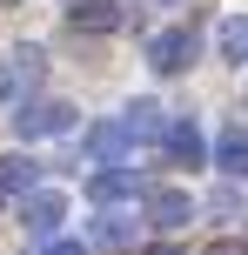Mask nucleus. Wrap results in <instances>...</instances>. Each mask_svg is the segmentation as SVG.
Returning <instances> with one entry per match:
<instances>
[{"label": "nucleus", "mask_w": 248, "mask_h": 255, "mask_svg": "<svg viewBox=\"0 0 248 255\" xmlns=\"http://www.w3.org/2000/svg\"><path fill=\"white\" fill-rule=\"evenodd\" d=\"M40 81H47V54L34 47V40H20V47H7L0 54V108H27L40 94Z\"/></svg>", "instance_id": "1"}, {"label": "nucleus", "mask_w": 248, "mask_h": 255, "mask_svg": "<svg viewBox=\"0 0 248 255\" xmlns=\"http://www.w3.org/2000/svg\"><path fill=\"white\" fill-rule=\"evenodd\" d=\"M13 128H20L27 141H61V134H74V128H81V108L61 101V94H54V101H47V94H34L27 108H13Z\"/></svg>", "instance_id": "2"}, {"label": "nucleus", "mask_w": 248, "mask_h": 255, "mask_svg": "<svg viewBox=\"0 0 248 255\" xmlns=\"http://www.w3.org/2000/svg\"><path fill=\"white\" fill-rule=\"evenodd\" d=\"M195 54H201V34H195V27H161V34H148V67H155L161 81L188 74Z\"/></svg>", "instance_id": "3"}, {"label": "nucleus", "mask_w": 248, "mask_h": 255, "mask_svg": "<svg viewBox=\"0 0 248 255\" xmlns=\"http://www.w3.org/2000/svg\"><path fill=\"white\" fill-rule=\"evenodd\" d=\"M20 222H27L34 235H61L67 195H61V188H27V195H20Z\"/></svg>", "instance_id": "4"}, {"label": "nucleus", "mask_w": 248, "mask_h": 255, "mask_svg": "<svg viewBox=\"0 0 248 255\" xmlns=\"http://www.w3.org/2000/svg\"><path fill=\"white\" fill-rule=\"evenodd\" d=\"M148 222H155V229H188V222H195V195L188 188H155L148 195Z\"/></svg>", "instance_id": "5"}, {"label": "nucleus", "mask_w": 248, "mask_h": 255, "mask_svg": "<svg viewBox=\"0 0 248 255\" xmlns=\"http://www.w3.org/2000/svg\"><path fill=\"white\" fill-rule=\"evenodd\" d=\"M67 27L74 34H114L121 27V0H67Z\"/></svg>", "instance_id": "6"}, {"label": "nucleus", "mask_w": 248, "mask_h": 255, "mask_svg": "<svg viewBox=\"0 0 248 255\" xmlns=\"http://www.w3.org/2000/svg\"><path fill=\"white\" fill-rule=\"evenodd\" d=\"M87 195H94L101 208H128V202H134V175H128V161H107V168H94Z\"/></svg>", "instance_id": "7"}, {"label": "nucleus", "mask_w": 248, "mask_h": 255, "mask_svg": "<svg viewBox=\"0 0 248 255\" xmlns=\"http://www.w3.org/2000/svg\"><path fill=\"white\" fill-rule=\"evenodd\" d=\"M121 121H128L134 128V141H141V148H161V141H168V115H161V101H128V115H121Z\"/></svg>", "instance_id": "8"}, {"label": "nucleus", "mask_w": 248, "mask_h": 255, "mask_svg": "<svg viewBox=\"0 0 248 255\" xmlns=\"http://www.w3.org/2000/svg\"><path fill=\"white\" fill-rule=\"evenodd\" d=\"M87 148H94V161H128L141 141H134V128H128V121H101V128L87 134Z\"/></svg>", "instance_id": "9"}, {"label": "nucleus", "mask_w": 248, "mask_h": 255, "mask_svg": "<svg viewBox=\"0 0 248 255\" xmlns=\"http://www.w3.org/2000/svg\"><path fill=\"white\" fill-rule=\"evenodd\" d=\"M222 175H248V128H222L215 134V154H208Z\"/></svg>", "instance_id": "10"}, {"label": "nucleus", "mask_w": 248, "mask_h": 255, "mask_svg": "<svg viewBox=\"0 0 248 255\" xmlns=\"http://www.w3.org/2000/svg\"><path fill=\"white\" fill-rule=\"evenodd\" d=\"M215 54H222L228 67H248V13H228V20L215 27Z\"/></svg>", "instance_id": "11"}, {"label": "nucleus", "mask_w": 248, "mask_h": 255, "mask_svg": "<svg viewBox=\"0 0 248 255\" xmlns=\"http://www.w3.org/2000/svg\"><path fill=\"white\" fill-rule=\"evenodd\" d=\"M168 154H174L181 168H201V161H208V141H201V128H195V121H174V128H168Z\"/></svg>", "instance_id": "12"}, {"label": "nucleus", "mask_w": 248, "mask_h": 255, "mask_svg": "<svg viewBox=\"0 0 248 255\" xmlns=\"http://www.w3.org/2000/svg\"><path fill=\"white\" fill-rule=\"evenodd\" d=\"M0 188L7 195H27V188H40V168H34V154H0Z\"/></svg>", "instance_id": "13"}, {"label": "nucleus", "mask_w": 248, "mask_h": 255, "mask_svg": "<svg viewBox=\"0 0 248 255\" xmlns=\"http://www.w3.org/2000/svg\"><path fill=\"white\" fill-rule=\"evenodd\" d=\"M94 242H101V249H128L134 242V222L121 215V208H101V215H94Z\"/></svg>", "instance_id": "14"}, {"label": "nucleus", "mask_w": 248, "mask_h": 255, "mask_svg": "<svg viewBox=\"0 0 248 255\" xmlns=\"http://www.w3.org/2000/svg\"><path fill=\"white\" fill-rule=\"evenodd\" d=\"M208 255H248V242H242V235H215Z\"/></svg>", "instance_id": "15"}, {"label": "nucleus", "mask_w": 248, "mask_h": 255, "mask_svg": "<svg viewBox=\"0 0 248 255\" xmlns=\"http://www.w3.org/2000/svg\"><path fill=\"white\" fill-rule=\"evenodd\" d=\"M40 255H87V249H81V242H47Z\"/></svg>", "instance_id": "16"}, {"label": "nucleus", "mask_w": 248, "mask_h": 255, "mask_svg": "<svg viewBox=\"0 0 248 255\" xmlns=\"http://www.w3.org/2000/svg\"><path fill=\"white\" fill-rule=\"evenodd\" d=\"M148 255H181V249H174V242H161V249H148Z\"/></svg>", "instance_id": "17"}, {"label": "nucleus", "mask_w": 248, "mask_h": 255, "mask_svg": "<svg viewBox=\"0 0 248 255\" xmlns=\"http://www.w3.org/2000/svg\"><path fill=\"white\" fill-rule=\"evenodd\" d=\"M0 202H7V188H0Z\"/></svg>", "instance_id": "18"}]
</instances>
